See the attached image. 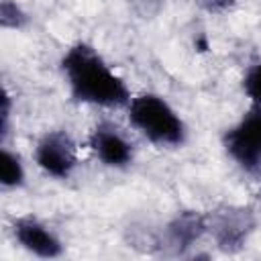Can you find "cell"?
<instances>
[{"label": "cell", "instance_id": "cell-9", "mask_svg": "<svg viewBox=\"0 0 261 261\" xmlns=\"http://www.w3.org/2000/svg\"><path fill=\"white\" fill-rule=\"evenodd\" d=\"M0 184L4 188H20L24 184V165L16 153L10 149H2L0 159Z\"/></svg>", "mask_w": 261, "mask_h": 261}, {"label": "cell", "instance_id": "cell-1", "mask_svg": "<svg viewBox=\"0 0 261 261\" xmlns=\"http://www.w3.org/2000/svg\"><path fill=\"white\" fill-rule=\"evenodd\" d=\"M61 71L69 92L77 102L120 108L130 102V90L124 80L86 43L73 45L61 59Z\"/></svg>", "mask_w": 261, "mask_h": 261}, {"label": "cell", "instance_id": "cell-6", "mask_svg": "<svg viewBox=\"0 0 261 261\" xmlns=\"http://www.w3.org/2000/svg\"><path fill=\"white\" fill-rule=\"evenodd\" d=\"M12 232H14L16 243L24 251H29L37 257L51 259V257H59L63 253V245H61L59 237L45 222H41L35 216H22V218L14 220Z\"/></svg>", "mask_w": 261, "mask_h": 261}, {"label": "cell", "instance_id": "cell-3", "mask_svg": "<svg viewBox=\"0 0 261 261\" xmlns=\"http://www.w3.org/2000/svg\"><path fill=\"white\" fill-rule=\"evenodd\" d=\"M226 153L249 173L261 171V106L253 104L222 137Z\"/></svg>", "mask_w": 261, "mask_h": 261}, {"label": "cell", "instance_id": "cell-5", "mask_svg": "<svg viewBox=\"0 0 261 261\" xmlns=\"http://www.w3.org/2000/svg\"><path fill=\"white\" fill-rule=\"evenodd\" d=\"M90 147L94 155L108 167H128L135 157V147L126 135L112 122H100L90 135Z\"/></svg>", "mask_w": 261, "mask_h": 261}, {"label": "cell", "instance_id": "cell-7", "mask_svg": "<svg viewBox=\"0 0 261 261\" xmlns=\"http://www.w3.org/2000/svg\"><path fill=\"white\" fill-rule=\"evenodd\" d=\"M253 226H255L253 214L243 208H226L222 212L212 214V222H206V228H210L216 243L224 251L239 249L247 241Z\"/></svg>", "mask_w": 261, "mask_h": 261}, {"label": "cell", "instance_id": "cell-2", "mask_svg": "<svg viewBox=\"0 0 261 261\" xmlns=\"http://www.w3.org/2000/svg\"><path fill=\"white\" fill-rule=\"evenodd\" d=\"M130 124L159 147H179L186 141V124L173 106L157 94H141L126 104Z\"/></svg>", "mask_w": 261, "mask_h": 261}, {"label": "cell", "instance_id": "cell-4", "mask_svg": "<svg viewBox=\"0 0 261 261\" xmlns=\"http://www.w3.org/2000/svg\"><path fill=\"white\" fill-rule=\"evenodd\" d=\"M35 161L45 173L65 179L77 165V145L69 133L49 130L35 147Z\"/></svg>", "mask_w": 261, "mask_h": 261}, {"label": "cell", "instance_id": "cell-11", "mask_svg": "<svg viewBox=\"0 0 261 261\" xmlns=\"http://www.w3.org/2000/svg\"><path fill=\"white\" fill-rule=\"evenodd\" d=\"M196 2L208 12H224L234 4V0H196Z\"/></svg>", "mask_w": 261, "mask_h": 261}, {"label": "cell", "instance_id": "cell-12", "mask_svg": "<svg viewBox=\"0 0 261 261\" xmlns=\"http://www.w3.org/2000/svg\"><path fill=\"white\" fill-rule=\"evenodd\" d=\"M257 196H259V204H261V190H259V194H257Z\"/></svg>", "mask_w": 261, "mask_h": 261}, {"label": "cell", "instance_id": "cell-10", "mask_svg": "<svg viewBox=\"0 0 261 261\" xmlns=\"http://www.w3.org/2000/svg\"><path fill=\"white\" fill-rule=\"evenodd\" d=\"M243 90L253 104L261 106V63H255L253 67H249L243 80Z\"/></svg>", "mask_w": 261, "mask_h": 261}, {"label": "cell", "instance_id": "cell-8", "mask_svg": "<svg viewBox=\"0 0 261 261\" xmlns=\"http://www.w3.org/2000/svg\"><path fill=\"white\" fill-rule=\"evenodd\" d=\"M206 230V220L198 214H181L169 224V239L175 247H188Z\"/></svg>", "mask_w": 261, "mask_h": 261}]
</instances>
